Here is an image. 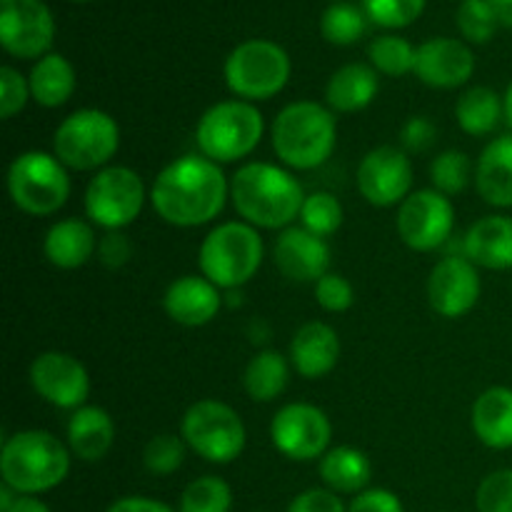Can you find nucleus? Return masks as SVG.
Listing matches in <instances>:
<instances>
[{
	"label": "nucleus",
	"mask_w": 512,
	"mask_h": 512,
	"mask_svg": "<svg viewBox=\"0 0 512 512\" xmlns=\"http://www.w3.org/2000/svg\"><path fill=\"white\" fill-rule=\"evenodd\" d=\"M230 198L223 165L200 153L165 165L150 185V205L160 220L175 228H200L218 218Z\"/></svg>",
	"instance_id": "f257e3e1"
},
{
	"label": "nucleus",
	"mask_w": 512,
	"mask_h": 512,
	"mask_svg": "<svg viewBox=\"0 0 512 512\" xmlns=\"http://www.w3.org/2000/svg\"><path fill=\"white\" fill-rule=\"evenodd\" d=\"M308 195L283 165L245 163L230 178V200L240 218L258 230H285L300 220Z\"/></svg>",
	"instance_id": "f03ea898"
},
{
	"label": "nucleus",
	"mask_w": 512,
	"mask_h": 512,
	"mask_svg": "<svg viewBox=\"0 0 512 512\" xmlns=\"http://www.w3.org/2000/svg\"><path fill=\"white\" fill-rule=\"evenodd\" d=\"M68 443L48 430H20L3 440L0 475L18 495H43L58 488L70 473Z\"/></svg>",
	"instance_id": "7ed1b4c3"
},
{
	"label": "nucleus",
	"mask_w": 512,
	"mask_h": 512,
	"mask_svg": "<svg viewBox=\"0 0 512 512\" xmlns=\"http://www.w3.org/2000/svg\"><path fill=\"white\" fill-rule=\"evenodd\" d=\"M270 143L285 168L315 170L333 155L338 143V120L328 105L295 100L275 115Z\"/></svg>",
	"instance_id": "20e7f679"
},
{
	"label": "nucleus",
	"mask_w": 512,
	"mask_h": 512,
	"mask_svg": "<svg viewBox=\"0 0 512 512\" xmlns=\"http://www.w3.org/2000/svg\"><path fill=\"white\" fill-rule=\"evenodd\" d=\"M265 258L260 230L245 220H228L210 230L198 250L200 275L220 290H240L258 275Z\"/></svg>",
	"instance_id": "39448f33"
},
{
	"label": "nucleus",
	"mask_w": 512,
	"mask_h": 512,
	"mask_svg": "<svg viewBox=\"0 0 512 512\" xmlns=\"http://www.w3.org/2000/svg\"><path fill=\"white\" fill-rule=\"evenodd\" d=\"M265 133V118L248 100H220L198 120L195 143L200 155L218 165L238 163L255 153Z\"/></svg>",
	"instance_id": "423d86ee"
},
{
	"label": "nucleus",
	"mask_w": 512,
	"mask_h": 512,
	"mask_svg": "<svg viewBox=\"0 0 512 512\" xmlns=\"http://www.w3.org/2000/svg\"><path fill=\"white\" fill-rule=\"evenodd\" d=\"M290 73L293 63L283 45L265 38H250L235 45L223 65L228 90L248 103H263L283 93Z\"/></svg>",
	"instance_id": "0eeeda50"
},
{
	"label": "nucleus",
	"mask_w": 512,
	"mask_h": 512,
	"mask_svg": "<svg viewBox=\"0 0 512 512\" xmlns=\"http://www.w3.org/2000/svg\"><path fill=\"white\" fill-rule=\"evenodd\" d=\"M120 148V125L100 108H80L60 120L53 133V155L68 170H103Z\"/></svg>",
	"instance_id": "6e6552de"
},
{
	"label": "nucleus",
	"mask_w": 512,
	"mask_h": 512,
	"mask_svg": "<svg viewBox=\"0 0 512 512\" xmlns=\"http://www.w3.org/2000/svg\"><path fill=\"white\" fill-rule=\"evenodd\" d=\"M8 195L15 208L33 218L53 215L68 203V168L45 150H25L8 168Z\"/></svg>",
	"instance_id": "1a4fd4ad"
},
{
	"label": "nucleus",
	"mask_w": 512,
	"mask_h": 512,
	"mask_svg": "<svg viewBox=\"0 0 512 512\" xmlns=\"http://www.w3.org/2000/svg\"><path fill=\"white\" fill-rule=\"evenodd\" d=\"M180 435L188 450L215 465L238 460L248 443V430L238 410L213 398L198 400L185 410L180 420Z\"/></svg>",
	"instance_id": "9d476101"
},
{
	"label": "nucleus",
	"mask_w": 512,
	"mask_h": 512,
	"mask_svg": "<svg viewBox=\"0 0 512 512\" xmlns=\"http://www.w3.org/2000/svg\"><path fill=\"white\" fill-rule=\"evenodd\" d=\"M150 193L143 178L128 165H108L90 178L85 188V215L90 223L108 230H125L140 218Z\"/></svg>",
	"instance_id": "9b49d317"
},
{
	"label": "nucleus",
	"mask_w": 512,
	"mask_h": 512,
	"mask_svg": "<svg viewBox=\"0 0 512 512\" xmlns=\"http://www.w3.org/2000/svg\"><path fill=\"white\" fill-rule=\"evenodd\" d=\"M270 440L280 455L295 463L323 458L333 440V423L328 413L310 403H288L273 415Z\"/></svg>",
	"instance_id": "f8f14e48"
},
{
	"label": "nucleus",
	"mask_w": 512,
	"mask_h": 512,
	"mask_svg": "<svg viewBox=\"0 0 512 512\" xmlns=\"http://www.w3.org/2000/svg\"><path fill=\"white\" fill-rule=\"evenodd\" d=\"M395 228H398L400 240L410 250L433 253V250L443 248L453 235L455 208L448 195L438 193L435 188L413 190L400 203Z\"/></svg>",
	"instance_id": "ddd939ff"
},
{
	"label": "nucleus",
	"mask_w": 512,
	"mask_h": 512,
	"mask_svg": "<svg viewBox=\"0 0 512 512\" xmlns=\"http://www.w3.org/2000/svg\"><path fill=\"white\" fill-rule=\"evenodd\" d=\"M55 40L53 13L43 0H0V43L20 60H40Z\"/></svg>",
	"instance_id": "4468645a"
},
{
	"label": "nucleus",
	"mask_w": 512,
	"mask_h": 512,
	"mask_svg": "<svg viewBox=\"0 0 512 512\" xmlns=\"http://www.w3.org/2000/svg\"><path fill=\"white\" fill-rule=\"evenodd\" d=\"M28 378L35 395L60 410L83 408L90 395L88 370L75 355L63 353V350L40 353L30 363Z\"/></svg>",
	"instance_id": "2eb2a0df"
},
{
	"label": "nucleus",
	"mask_w": 512,
	"mask_h": 512,
	"mask_svg": "<svg viewBox=\"0 0 512 512\" xmlns=\"http://www.w3.org/2000/svg\"><path fill=\"white\" fill-rule=\"evenodd\" d=\"M413 163L408 153L395 145H378L358 168V190L375 208H393L413 193Z\"/></svg>",
	"instance_id": "dca6fc26"
},
{
	"label": "nucleus",
	"mask_w": 512,
	"mask_h": 512,
	"mask_svg": "<svg viewBox=\"0 0 512 512\" xmlns=\"http://www.w3.org/2000/svg\"><path fill=\"white\" fill-rule=\"evenodd\" d=\"M483 293L478 265L465 255H445L433 265L428 275L430 308L440 318L458 320L478 305Z\"/></svg>",
	"instance_id": "f3484780"
},
{
	"label": "nucleus",
	"mask_w": 512,
	"mask_h": 512,
	"mask_svg": "<svg viewBox=\"0 0 512 512\" xmlns=\"http://www.w3.org/2000/svg\"><path fill=\"white\" fill-rule=\"evenodd\" d=\"M475 73V55L465 40L430 38L415 50L413 75L428 88L453 90L468 83Z\"/></svg>",
	"instance_id": "a211bd4d"
},
{
	"label": "nucleus",
	"mask_w": 512,
	"mask_h": 512,
	"mask_svg": "<svg viewBox=\"0 0 512 512\" xmlns=\"http://www.w3.org/2000/svg\"><path fill=\"white\" fill-rule=\"evenodd\" d=\"M330 245L303 225H290L280 230L273 245V260L280 273L293 283H318L330 273Z\"/></svg>",
	"instance_id": "6ab92c4d"
},
{
	"label": "nucleus",
	"mask_w": 512,
	"mask_h": 512,
	"mask_svg": "<svg viewBox=\"0 0 512 512\" xmlns=\"http://www.w3.org/2000/svg\"><path fill=\"white\" fill-rule=\"evenodd\" d=\"M223 290L210 283L205 275H183L168 285L163 295V308L173 323L183 328H203L223 308Z\"/></svg>",
	"instance_id": "aec40b11"
},
{
	"label": "nucleus",
	"mask_w": 512,
	"mask_h": 512,
	"mask_svg": "<svg viewBox=\"0 0 512 512\" xmlns=\"http://www.w3.org/2000/svg\"><path fill=\"white\" fill-rule=\"evenodd\" d=\"M340 360V338L333 325L310 320L295 330L290 340V365L305 380H320L335 370Z\"/></svg>",
	"instance_id": "412c9836"
},
{
	"label": "nucleus",
	"mask_w": 512,
	"mask_h": 512,
	"mask_svg": "<svg viewBox=\"0 0 512 512\" xmlns=\"http://www.w3.org/2000/svg\"><path fill=\"white\" fill-rule=\"evenodd\" d=\"M463 255L485 270H512V215H485L463 235Z\"/></svg>",
	"instance_id": "4be33fe9"
},
{
	"label": "nucleus",
	"mask_w": 512,
	"mask_h": 512,
	"mask_svg": "<svg viewBox=\"0 0 512 512\" xmlns=\"http://www.w3.org/2000/svg\"><path fill=\"white\" fill-rule=\"evenodd\" d=\"M98 235L93 223L80 218L55 220L43 238V253L60 270H78L98 255Z\"/></svg>",
	"instance_id": "5701e85b"
},
{
	"label": "nucleus",
	"mask_w": 512,
	"mask_h": 512,
	"mask_svg": "<svg viewBox=\"0 0 512 512\" xmlns=\"http://www.w3.org/2000/svg\"><path fill=\"white\" fill-rule=\"evenodd\" d=\"M65 438H68L73 458L83 460V463H98L113 448L115 423L108 410L98 408V405H83L70 415Z\"/></svg>",
	"instance_id": "b1692460"
},
{
	"label": "nucleus",
	"mask_w": 512,
	"mask_h": 512,
	"mask_svg": "<svg viewBox=\"0 0 512 512\" xmlns=\"http://www.w3.org/2000/svg\"><path fill=\"white\" fill-rule=\"evenodd\" d=\"M473 433L485 448L510 450L512 448V388L493 385L475 398L470 410Z\"/></svg>",
	"instance_id": "393cba45"
},
{
	"label": "nucleus",
	"mask_w": 512,
	"mask_h": 512,
	"mask_svg": "<svg viewBox=\"0 0 512 512\" xmlns=\"http://www.w3.org/2000/svg\"><path fill=\"white\" fill-rule=\"evenodd\" d=\"M475 188L493 208H512V133L485 145L475 163Z\"/></svg>",
	"instance_id": "a878e982"
},
{
	"label": "nucleus",
	"mask_w": 512,
	"mask_h": 512,
	"mask_svg": "<svg viewBox=\"0 0 512 512\" xmlns=\"http://www.w3.org/2000/svg\"><path fill=\"white\" fill-rule=\"evenodd\" d=\"M378 70L368 63H348L330 75L325 85V103L333 113H360L380 90Z\"/></svg>",
	"instance_id": "bb28decb"
},
{
	"label": "nucleus",
	"mask_w": 512,
	"mask_h": 512,
	"mask_svg": "<svg viewBox=\"0 0 512 512\" xmlns=\"http://www.w3.org/2000/svg\"><path fill=\"white\" fill-rule=\"evenodd\" d=\"M318 473L325 488L333 493L358 495L368 490L370 480H373V465L363 450L353 448V445H338L320 458Z\"/></svg>",
	"instance_id": "cd10ccee"
},
{
	"label": "nucleus",
	"mask_w": 512,
	"mask_h": 512,
	"mask_svg": "<svg viewBox=\"0 0 512 512\" xmlns=\"http://www.w3.org/2000/svg\"><path fill=\"white\" fill-rule=\"evenodd\" d=\"M30 98L40 108L55 110L73 98L78 88V75H75L73 63L60 53H48L35 60L33 70L28 75Z\"/></svg>",
	"instance_id": "c85d7f7f"
},
{
	"label": "nucleus",
	"mask_w": 512,
	"mask_h": 512,
	"mask_svg": "<svg viewBox=\"0 0 512 512\" xmlns=\"http://www.w3.org/2000/svg\"><path fill=\"white\" fill-rule=\"evenodd\" d=\"M290 368V358L278 350H258L243 370V388L248 398L255 403H273L288 388Z\"/></svg>",
	"instance_id": "c756f323"
},
{
	"label": "nucleus",
	"mask_w": 512,
	"mask_h": 512,
	"mask_svg": "<svg viewBox=\"0 0 512 512\" xmlns=\"http://www.w3.org/2000/svg\"><path fill=\"white\" fill-rule=\"evenodd\" d=\"M455 120H458L460 130L473 138L493 135L505 120L503 98L488 85H475V88L465 90L455 103Z\"/></svg>",
	"instance_id": "7c9ffc66"
},
{
	"label": "nucleus",
	"mask_w": 512,
	"mask_h": 512,
	"mask_svg": "<svg viewBox=\"0 0 512 512\" xmlns=\"http://www.w3.org/2000/svg\"><path fill=\"white\" fill-rule=\"evenodd\" d=\"M368 15H365L363 5L353 3H333L325 8L323 18H320V33L330 45L338 48H348L355 45L365 33H368Z\"/></svg>",
	"instance_id": "2f4dec72"
},
{
	"label": "nucleus",
	"mask_w": 512,
	"mask_h": 512,
	"mask_svg": "<svg viewBox=\"0 0 512 512\" xmlns=\"http://www.w3.org/2000/svg\"><path fill=\"white\" fill-rule=\"evenodd\" d=\"M415 45L410 40L400 38V35H380L370 43L368 58L370 65L378 70L380 75L388 78H403V75L415 70Z\"/></svg>",
	"instance_id": "473e14b6"
},
{
	"label": "nucleus",
	"mask_w": 512,
	"mask_h": 512,
	"mask_svg": "<svg viewBox=\"0 0 512 512\" xmlns=\"http://www.w3.org/2000/svg\"><path fill=\"white\" fill-rule=\"evenodd\" d=\"M233 490L218 475H203L185 485L178 512H230Z\"/></svg>",
	"instance_id": "72a5a7b5"
},
{
	"label": "nucleus",
	"mask_w": 512,
	"mask_h": 512,
	"mask_svg": "<svg viewBox=\"0 0 512 512\" xmlns=\"http://www.w3.org/2000/svg\"><path fill=\"white\" fill-rule=\"evenodd\" d=\"M430 180L433 188L443 195H460L475 180V165L470 163L468 153L463 150H443L438 158L430 163Z\"/></svg>",
	"instance_id": "f704fd0d"
},
{
	"label": "nucleus",
	"mask_w": 512,
	"mask_h": 512,
	"mask_svg": "<svg viewBox=\"0 0 512 512\" xmlns=\"http://www.w3.org/2000/svg\"><path fill=\"white\" fill-rule=\"evenodd\" d=\"M343 218V203H340L333 193H328V190L310 193L308 198H305L303 210H300V225L325 240H328L330 235L338 233L340 225H343Z\"/></svg>",
	"instance_id": "c9c22d12"
},
{
	"label": "nucleus",
	"mask_w": 512,
	"mask_h": 512,
	"mask_svg": "<svg viewBox=\"0 0 512 512\" xmlns=\"http://www.w3.org/2000/svg\"><path fill=\"white\" fill-rule=\"evenodd\" d=\"M185 453H188V445H185L183 435L175 433H160L145 443L143 448V465L150 475H173L183 468Z\"/></svg>",
	"instance_id": "e433bc0d"
},
{
	"label": "nucleus",
	"mask_w": 512,
	"mask_h": 512,
	"mask_svg": "<svg viewBox=\"0 0 512 512\" xmlns=\"http://www.w3.org/2000/svg\"><path fill=\"white\" fill-rule=\"evenodd\" d=\"M455 23H458V30L465 38V43L473 45L490 43L500 28L498 15L490 8L488 0H463L458 13H455Z\"/></svg>",
	"instance_id": "4c0bfd02"
},
{
	"label": "nucleus",
	"mask_w": 512,
	"mask_h": 512,
	"mask_svg": "<svg viewBox=\"0 0 512 512\" xmlns=\"http://www.w3.org/2000/svg\"><path fill=\"white\" fill-rule=\"evenodd\" d=\"M428 0H363L368 20L380 28H408L423 15Z\"/></svg>",
	"instance_id": "58836bf2"
},
{
	"label": "nucleus",
	"mask_w": 512,
	"mask_h": 512,
	"mask_svg": "<svg viewBox=\"0 0 512 512\" xmlns=\"http://www.w3.org/2000/svg\"><path fill=\"white\" fill-rule=\"evenodd\" d=\"M478 512H512V468L485 475L475 493Z\"/></svg>",
	"instance_id": "ea45409f"
},
{
	"label": "nucleus",
	"mask_w": 512,
	"mask_h": 512,
	"mask_svg": "<svg viewBox=\"0 0 512 512\" xmlns=\"http://www.w3.org/2000/svg\"><path fill=\"white\" fill-rule=\"evenodd\" d=\"M30 98V83L13 65L0 68V118L10 120L23 113Z\"/></svg>",
	"instance_id": "a19ab883"
},
{
	"label": "nucleus",
	"mask_w": 512,
	"mask_h": 512,
	"mask_svg": "<svg viewBox=\"0 0 512 512\" xmlns=\"http://www.w3.org/2000/svg\"><path fill=\"white\" fill-rule=\"evenodd\" d=\"M315 290V303L320 305L328 313H345L350 310V305L355 303V290L345 275L340 273H328L313 285Z\"/></svg>",
	"instance_id": "79ce46f5"
},
{
	"label": "nucleus",
	"mask_w": 512,
	"mask_h": 512,
	"mask_svg": "<svg viewBox=\"0 0 512 512\" xmlns=\"http://www.w3.org/2000/svg\"><path fill=\"white\" fill-rule=\"evenodd\" d=\"M133 258V243L123 230H108L98 243V260L108 270H120Z\"/></svg>",
	"instance_id": "37998d69"
},
{
	"label": "nucleus",
	"mask_w": 512,
	"mask_h": 512,
	"mask_svg": "<svg viewBox=\"0 0 512 512\" xmlns=\"http://www.w3.org/2000/svg\"><path fill=\"white\" fill-rule=\"evenodd\" d=\"M288 512H348V505L333 490L308 488L295 495L293 503L288 505Z\"/></svg>",
	"instance_id": "c03bdc74"
},
{
	"label": "nucleus",
	"mask_w": 512,
	"mask_h": 512,
	"mask_svg": "<svg viewBox=\"0 0 512 512\" xmlns=\"http://www.w3.org/2000/svg\"><path fill=\"white\" fill-rule=\"evenodd\" d=\"M435 123L425 115H413V118L405 120L403 130H400V143H403L405 153H425L428 148H433L435 143Z\"/></svg>",
	"instance_id": "a18cd8bd"
},
{
	"label": "nucleus",
	"mask_w": 512,
	"mask_h": 512,
	"mask_svg": "<svg viewBox=\"0 0 512 512\" xmlns=\"http://www.w3.org/2000/svg\"><path fill=\"white\" fill-rule=\"evenodd\" d=\"M348 512H405L403 500L388 488H368L353 498Z\"/></svg>",
	"instance_id": "49530a36"
},
{
	"label": "nucleus",
	"mask_w": 512,
	"mask_h": 512,
	"mask_svg": "<svg viewBox=\"0 0 512 512\" xmlns=\"http://www.w3.org/2000/svg\"><path fill=\"white\" fill-rule=\"evenodd\" d=\"M105 512H175V510L155 498H145V495H125V498L115 500V503Z\"/></svg>",
	"instance_id": "de8ad7c7"
},
{
	"label": "nucleus",
	"mask_w": 512,
	"mask_h": 512,
	"mask_svg": "<svg viewBox=\"0 0 512 512\" xmlns=\"http://www.w3.org/2000/svg\"><path fill=\"white\" fill-rule=\"evenodd\" d=\"M10 512H53V510H50L43 500L35 498V495H18V500H15V505L10 508Z\"/></svg>",
	"instance_id": "09e8293b"
},
{
	"label": "nucleus",
	"mask_w": 512,
	"mask_h": 512,
	"mask_svg": "<svg viewBox=\"0 0 512 512\" xmlns=\"http://www.w3.org/2000/svg\"><path fill=\"white\" fill-rule=\"evenodd\" d=\"M488 3L495 10V15H498L500 25L512 30V0H488Z\"/></svg>",
	"instance_id": "8fccbe9b"
},
{
	"label": "nucleus",
	"mask_w": 512,
	"mask_h": 512,
	"mask_svg": "<svg viewBox=\"0 0 512 512\" xmlns=\"http://www.w3.org/2000/svg\"><path fill=\"white\" fill-rule=\"evenodd\" d=\"M503 105H505V123H508L510 130H512V83L508 85V90H505Z\"/></svg>",
	"instance_id": "3c124183"
},
{
	"label": "nucleus",
	"mask_w": 512,
	"mask_h": 512,
	"mask_svg": "<svg viewBox=\"0 0 512 512\" xmlns=\"http://www.w3.org/2000/svg\"><path fill=\"white\" fill-rule=\"evenodd\" d=\"M73 3H88V0H73Z\"/></svg>",
	"instance_id": "603ef678"
},
{
	"label": "nucleus",
	"mask_w": 512,
	"mask_h": 512,
	"mask_svg": "<svg viewBox=\"0 0 512 512\" xmlns=\"http://www.w3.org/2000/svg\"><path fill=\"white\" fill-rule=\"evenodd\" d=\"M338 3H345V0H338Z\"/></svg>",
	"instance_id": "864d4df0"
}]
</instances>
